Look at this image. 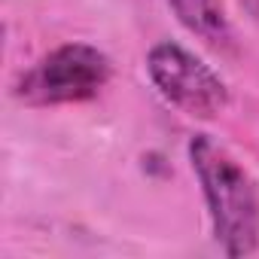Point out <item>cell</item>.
I'll return each instance as SVG.
<instances>
[{"label": "cell", "mask_w": 259, "mask_h": 259, "mask_svg": "<svg viewBox=\"0 0 259 259\" xmlns=\"http://www.w3.org/2000/svg\"><path fill=\"white\" fill-rule=\"evenodd\" d=\"M189 162L201 183L213 241L232 259L259 250V183L250 168L217 138L195 135Z\"/></svg>", "instance_id": "cell-1"}, {"label": "cell", "mask_w": 259, "mask_h": 259, "mask_svg": "<svg viewBox=\"0 0 259 259\" xmlns=\"http://www.w3.org/2000/svg\"><path fill=\"white\" fill-rule=\"evenodd\" d=\"M113 76V61L89 43H64L46 52L16 82V98L28 107L79 104L101 95Z\"/></svg>", "instance_id": "cell-2"}, {"label": "cell", "mask_w": 259, "mask_h": 259, "mask_svg": "<svg viewBox=\"0 0 259 259\" xmlns=\"http://www.w3.org/2000/svg\"><path fill=\"white\" fill-rule=\"evenodd\" d=\"M147 73L159 95L192 119H217L229 107V85L195 52L162 40L147 55Z\"/></svg>", "instance_id": "cell-3"}, {"label": "cell", "mask_w": 259, "mask_h": 259, "mask_svg": "<svg viewBox=\"0 0 259 259\" xmlns=\"http://www.w3.org/2000/svg\"><path fill=\"white\" fill-rule=\"evenodd\" d=\"M177 22L213 49L232 46V25L223 0H165Z\"/></svg>", "instance_id": "cell-4"}]
</instances>
